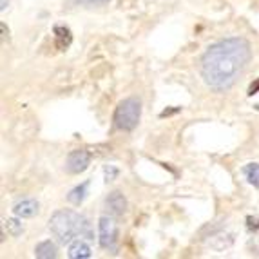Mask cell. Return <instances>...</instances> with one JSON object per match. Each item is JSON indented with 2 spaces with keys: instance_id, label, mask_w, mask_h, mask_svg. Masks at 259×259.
<instances>
[{
  "instance_id": "cell-7",
  "label": "cell",
  "mask_w": 259,
  "mask_h": 259,
  "mask_svg": "<svg viewBox=\"0 0 259 259\" xmlns=\"http://www.w3.org/2000/svg\"><path fill=\"white\" fill-rule=\"evenodd\" d=\"M13 212H15V216H18V218H33L38 214V203L31 198L22 199V201L15 203Z\"/></svg>"
},
{
  "instance_id": "cell-17",
  "label": "cell",
  "mask_w": 259,
  "mask_h": 259,
  "mask_svg": "<svg viewBox=\"0 0 259 259\" xmlns=\"http://www.w3.org/2000/svg\"><path fill=\"white\" fill-rule=\"evenodd\" d=\"M257 91H259V78L255 80L254 83H252L250 87H248V96H254V95H257Z\"/></svg>"
},
{
  "instance_id": "cell-18",
  "label": "cell",
  "mask_w": 259,
  "mask_h": 259,
  "mask_svg": "<svg viewBox=\"0 0 259 259\" xmlns=\"http://www.w3.org/2000/svg\"><path fill=\"white\" fill-rule=\"evenodd\" d=\"M178 111H180V107H176V109H168V111H167V109H165V111L161 112L160 116H161V118H165V116H170V114H174V112H178Z\"/></svg>"
},
{
  "instance_id": "cell-12",
  "label": "cell",
  "mask_w": 259,
  "mask_h": 259,
  "mask_svg": "<svg viewBox=\"0 0 259 259\" xmlns=\"http://www.w3.org/2000/svg\"><path fill=\"white\" fill-rule=\"evenodd\" d=\"M246 180L250 185H254L255 189H259V165L257 163H248L245 168H243Z\"/></svg>"
},
{
  "instance_id": "cell-15",
  "label": "cell",
  "mask_w": 259,
  "mask_h": 259,
  "mask_svg": "<svg viewBox=\"0 0 259 259\" xmlns=\"http://www.w3.org/2000/svg\"><path fill=\"white\" fill-rule=\"evenodd\" d=\"M76 4H83V6H104L109 4L111 0H74Z\"/></svg>"
},
{
  "instance_id": "cell-13",
  "label": "cell",
  "mask_w": 259,
  "mask_h": 259,
  "mask_svg": "<svg viewBox=\"0 0 259 259\" xmlns=\"http://www.w3.org/2000/svg\"><path fill=\"white\" fill-rule=\"evenodd\" d=\"M6 227H8V230L11 234H13V236H20L22 234V230H24V227H22V223L18 220H8L6 221Z\"/></svg>"
},
{
  "instance_id": "cell-10",
  "label": "cell",
  "mask_w": 259,
  "mask_h": 259,
  "mask_svg": "<svg viewBox=\"0 0 259 259\" xmlns=\"http://www.w3.org/2000/svg\"><path fill=\"white\" fill-rule=\"evenodd\" d=\"M35 255L38 259H55L58 255V250H56V245L53 241H42L35 246Z\"/></svg>"
},
{
  "instance_id": "cell-19",
  "label": "cell",
  "mask_w": 259,
  "mask_h": 259,
  "mask_svg": "<svg viewBox=\"0 0 259 259\" xmlns=\"http://www.w3.org/2000/svg\"><path fill=\"white\" fill-rule=\"evenodd\" d=\"M9 0H2V6H0V11H6V8H8Z\"/></svg>"
},
{
  "instance_id": "cell-8",
  "label": "cell",
  "mask_w": 259,
  "mask_h": 259,
  "mask_svg": "<svg viewBox=\"0 0 259 259\" xmlns=\"http://www.w3.org/2000/svg\"><path fill=\"white\" fill-rule=\"evenodd\" d=\"M69 257L71 259H87L91 257V248L87 245V239H73L69 243Z\"/></svg>"
},
{
  "instance_id": "cell-2",
  "label": "cell",
  "mask_w": 259,
  "mask_h": 259,
  "mask_svg": "<svg viewBox=\"0 0 259 259\" xmlns=\"http://www.w3.org/2000/svg\"><path fill=\"white\" fill-rule=\"evenodd\" d=\"M49 230L62 245H69L76 236L95 241V230L89 220L73 210H56L49 220Z\"/></svg>"
},
{
  "instance_id": "cell-9",
  "label": "cell",
  "mask_w": 259,
  "mask_h": 259,
  "mask_svg": "<svg viewBox=\"0 0 259 259\" xmlns=\"http://www.w3.org/2000/svg\"><path fill=\"white\" fill-rule=\"evenodd\" d=\"M55 46L60 51L67 49L73 42V35H71V29L67 26H55Z\"/></svg>"
},
{
  "instance_id": "cell-4",
  "label": "cell",
  "mask_w": 259,
  "mask_h": 259,
  "mask_svg": "<svg viewBox=\"0 0 259 259\" xmlns=\"http://www.w3.org/2000/svg\"><path fill=\"white\" fill-rule=\"evenodd\" d=\"M98 239L102 248L116 254L118 250V223L114 216H102L98 221Z\"/></svg>"
},
{
  "instance_id": "cell-6",
  "label": "cell",
  "mask_w": 259,
  "mask_h": 259,
  "mask_svg": "<svg viewBox=\"0 0 259 259\" xmlns=\"http://www.w3.org/2000/svg\"><path fill=\"white\" fill-rule=\"evenodd\" d=\"M105 208H107L109 214H111V216H114V218L123 216V214H125V210H127L125 196L121 194L120 190H112L111 194L105 198Z\"/></svg>"
},
{
  "instance_id": "cell-1",
  "label": "cell",
  "mask_w": 259,
  "mask_h": 259,
  "mask_svg": "<svg viewBox=\"0 0 259 259\" xmlns=\"http://www.w3.org/2000/svg\"><path fill=\"white\" fill-rule=\"evenodd\" d=\"M252 58L250 42L243 36L218 40L201 56V78L218 93L229 91Z\"/></svg>"
},
{
  "instance_id": "cell-11",
  "label": "cell",
  "mask_w": 259,
  "mask_h": 259,
  "mask_svg": "<svg viewBox=\"0 0 259 259\" xmlns=\"http://www.w3.org/2000/svg\"><path fill=\"white\" fill-rule=\"evenodd\" d=\"M87 190H89V182H83L82 185L74 187L69 194H67V201L73 203V205H76V207L78 205H82L83 199H85V196H87Z\"/></svg>"
},
{
  "instance_id": "cell-5",
  "label": "cell",
  "mask_w": 259,
  "mask_h": 259,
  "mask_svg": "<svg viewBox=\"0 0 259 259\" xmlns=\"http://www.w3.org/2000/svg\"><path fill=\"white\" fill-rule=\"evenodd\" d=\"M91 165V154L83 149L69 152L67 160H65V170L69 174H80L83 170H87V167Z\"/></svg>"
},
{
  "instance_id": "cell-16",
  "label": "cell",
  "mask_w": 259,
  "mask_h": 259,
  "mask_svg": "<svg viewBox=\"0 0 259 259\" xmlns=\"http://www.w3.org/2000/svg\"><path fill=\"white\" fill-rule=\"evenodd\" d=\"M246 227H248V230H250V232H255V230H259V218L248 216V218H246Z\"/></svg>"
},
{
  "instance_id": "cell-14",
  "label": "cell",
  "mask_w": 259,
  "mask_h": 259,
  "mask_svg": "<svg viewBox=\"0 0 259 259\" xmlns=\"http://www.w3.org/2000/svg\"><path fill=\"white\" fill-rule=\"evenodd\" d=\"M104 174H105V183H109V182H112V180H116V176L120 174V170H118L114 165H105Z\"/></svg>"
},
{
  "instance_id": "cell-3",
  "label": "cell",
  "mask_w": 259,
  "mask_h": 259,
  "mask_svg": "<svg viewBox=\"0 0 259 259\" xmlns=\"http://www.w3.org/2000/svg\"><path fill=\"white\" fill-rule=\"evenodd\" d=\"M140 118H142V102H140V98L131 96V98L121 100L120 104H118L112 121H114V127L118 131L131 133V131L138 127Z\"/></svg>"
}]
</instances>
